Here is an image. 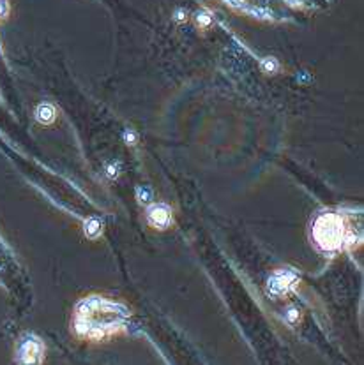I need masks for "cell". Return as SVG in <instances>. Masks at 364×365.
<instances>
[{
    "mask_svg": "<svg viewBox=\"0 0 364 365\" xmlns=\"http://www.w3.org/2000/svg\"><path fill=\"white\" fill-rule=\"evenodd\" d=\"M128 323V309L101 297L81 300L73 319L74 332L87 341H105L126 332Z\"/></svg>",
    "mask_w": 364,
    "mask_h": 365,
    "instance_id": "6da1fadb",
    "label": "cell"
},
{
    "mask_svg": "<svg viewBox=\"0 0 364 365\" xmlns=\"http://www.w3.org/2000/svg\"><path fill=\"white\" fill-rule=\"evenodd\" d=\"M317 242L324 249H340L347 242L343 219L338 215H325L317 225Z\"/></svg>",
    "mask_w": 364,
    "mask_h": 365,
    "instance_id": "7a4b0ae2",
    "label": "cell"
},
{
    "mask_svg": "<svg viewBox=\"0 0 364 365\" xmlns=\"http://www.w3.org/2000/svg\"><path fill=\"white\" fill-rule=\"evenodd\" d=\"M16 365H43L44 344L36 335H25L16 346Z\"/></svg>",
    "mask_w": 364,
    "mask_h": 365,
    "instance_id": "3957f363",
    "label": "cell"
},
{
    "mask_svg": "<svg viewBox=\"0 0 364 365\" xmlns=\"http://www.w3.org/2000/svg\"><path fill=\"white\" fill-rule=\"evenodd\" d=\"M148 221L156 226V228H166L170 221V212L168 208L161 207V205H154L152 208H148Z\"/></svg>",
    "mask_w": 364,
    "mask_h": 365,
    "instance_id": "277c9868",
    "label": "cell"
}]
</instances>
